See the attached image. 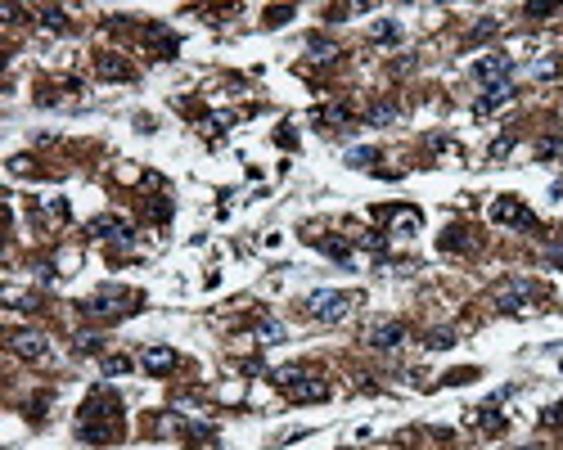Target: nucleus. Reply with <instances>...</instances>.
Masks as SVG:
<instances>
[{
  "label": "nucleus",
  "instance_id": "nucleus-1",
  "mask_svg": "<svg viewBox=\"0 0 563 450\" xmlns=\"http://www.w3.org/2000/svg\"><path fill=\"white\" fill-rule=\"evenodd\" d=\"M77 437H81V442H95V446H104V442H113V437H122V405H117V396L108 392V387H95L91 401L81 405V415H77Z\"/></svg>",
  "mask_w": 563,
  "mask_h": 450
},
{
  "label": "nucleus",
  "instance_id": "nucleus-2",
  "mask_svg": "<svg viewBox=\"0 0 563 450\" xmlns=\"http://www.w3.org/2000/svg\"><path fill=\"white\" fill-rule=\"evenodd\" d=\"M275 387H279V392H289V401H298V405H311V401L329 396V383L320 379V374L302 369V365H284V369H275Z\"/></svg>",
  "mask_w": 563,
  "mask_h": 450
},
{
  "label": "nucleus",
  "instance_id": "nucleus-3",
  "mask_svg": "<svg viewBox=\"0 0 563 450\" xmlns=\"http://www.w3.org/2000/svg\"><path fill=\"white\" fill-rule=\"evenodd\" d=\"M352 307H356V293H338V288H320V293H311L307 297V311L315 315V320H342Z\"/></svg>",
  "mask_w": 563,
  "mask_h": 450
},
{
  "label": "nucleus",
  "instance_id": "nucleus-4",
  "mask_svg": "<svg viewBox=\"0 0 563 450\" xmlns=\"http://www.w3.org/2000/svg\"><path fill=\"white\" fill-rule=\"evenodd\" d=\"M492 221H500V225H513V230H536L541 221H536V216L523 208L518 199H513V194H505V199H496L492 203Z\"/></svg>",
  "mask_w": 563,
  "mask_h": 450
},
{
  "label": "nucleus",
  "instance_id": "nucleus-5",
  "mask_svg": "<svg viewBox=\"0 0 563 450\" xmlns=\"http://www.w3.org/2000/svg\"><path fill=\"white\" fill-rule=\"evenodd\" d=\"M9 343H14V351H18L23 360H50V338L36 333V329H18Z\"/></svg>",
  "mask_w": 563,
  "mask_h": 450
},
{
  "label": "nucleus",
  "instance_id": "nucleus-6",
  "mask_svg": "<svg viewBox=\"0 0 563 450\" xmlns=\"http://www.w3.org/2000/svg\"><path fill=\"white\" fill-rule=\"evenodd\" d=\"M365 343L378 347V351H393L406 343V324L401 320H383V324H370V333H365Z\"/></svg>",
  "mask_w": 563,
  "mask_h": 450
},
{
  "label": "nucleus",
  "instance_id": "nucleus-7",
  "mask_svg": "<svg viewBox=\"0 0 563 450\" xmlns=\"http://www.w3.org/2000/svg\"><path fill=\"white\" fill-rule=\"evenodd\" d=\"M509 72H513V59L509 54H487L473 64V77L487 81V86H496V81H509Z\"/></svg>",
  "mask_w": 563,
  "mask_h": 450
},
{
  "label": "nucleus",
  "instance_id": "nucleus-8",
  "mask_svg": "<svg viewBox=\"0 0 563 450\" xmlns=\"http://www.w3.org/2000/svg\"><path fill=\"white\" fill-rule=\"evenodd\" d=\"M528 297H532V288L523 284V279H513V284H505V288L496 293V307L513 315V311H528Z\"/></svg>",
  "mask_w": 563,
  "mask_h": 450
},
{
  "label": "nucleus",
  "instance_id": "nucleus-9",
  "mask_svg": "<svg viewBox=\"0 0 563 450\" xmlns=\"http://www.w3.org/2000/svg\"><path fill=\"white\" fill-rule=\"evenodd\" d=\"M144 369H149V374H171V369H176V365H180V356H176V351H171V347H163V343H158V347H149V351H144Z\"/></svg>",
  "mask_w": 563,
  "mask_h": 450
},
{
  "label": "nucleus",
  "instance_id": "nucleus-10",
  "mask_svg": "<svg viewBox=\"0 0 563 450\" xmlns=\"http://www.w3.org/2000/svg\"><path fill=\"white\" fill-rule=\"evenodd\" d=\"M437 248L442 252H473L478 248V239H473V230H464V225H451L442 239H437Z\"/></svg>",
  "mask_w": 563,
  "mask_h": 450
},
{
  "label": "nucleus",
  "instance_id": "nucleus-11",
  "mask_svg": "<svg viewBox=\"0 0 563 450\" xmlns=\"http://www.w3.org/2000/svg\"><path fill=\"white\" fill-rule=\"evenodd\" d=\"M509 100H513V86H509V81H496V86H487V95H482L478 104H473V113H478V117H487L492 108L509 104Z\"/></svg>",
  "mask_w": 563,
  "mask_h": 450
},
{
  "label": "nucleus",
  "instance_id": "nucleus-12",
  "mask_svg": "<svg viewBox=\"0 0 563 450\" xmlns=\"http://www.w3.org/2000/svg\"><path fill=\"white\" fill-rule=\"evenodd\" d=\"M95 64H100V77L104 81H131V77H136V68H131L127 59H117V54H100Z\"/></svg>",
  "mask_w": 563,
  "mask_h": 450
},
{
  "label": "nucleus",
  "instance_id": "nucleus-13",
  "mask_svg": "<svg viewBox=\"0 0 563 450\" xmlns=\"http://www.w3.org/2000/svg\"><path fill=\"white\" fill-rule=\"evenodd\" d=\"M469 423L478 432H505V415H496V405H478V410H469Z\"/></svg>",
  "mask_w": 563,
  "mask_h": 450
},
{
  "label": "nucleus",
  "instance_id": "nucleus-14",
  "mask_svg": "<svg viewBox=\"0 0 563 450\" xmlns=\"http://www.w3.org/2000/svg\"><path fill=\"white\" fill-rule=\"evenodd\" d=\"M378 216H388L393 221V235H419V212L414 208H397V212H378Z\"/></svg>",
  "mask_w": 563,
  "mask_h": 450
},
{
  "label": "nucleus",
  "instance_id": "nucleus-15",
  "mask_svg": "<svg viewBox=\"0 0 563 450\" xmlns=\"http://www.w3.org/2000/svg\"><path fill=\"white\" fill-rule=\"evenodd\" d=\"M365 122H370V126H393V122H401V108L397 104H370Z\"/></svg>",
  "mask_w": 563,
  "mask_h": 450
},
{
  "label": "nucleus",
  "instance_id": "nucleus-16",
  "mask_svg": "<svg viewBox=\"0 0 563 450\" xmlns=\"http://www.w3.org/2000/svg\"><path fill=\"white\" fill-rule=\"evenodd\" d=\"M370 36H374L378 45H393V41H401V23L397 18H378L374 28H370Z\"/></svg>",
  "mask_w": 563,
  "mask_h": 450
},
{
  "label": "nucleus",
  "instance_id": "nucleus-17",
  "mask_svg": "<svg viewBox=\"0 0 563 450\" xmlns=\"http://www.w3.org/2000/svg\"><path fill=\"white\" fill-rule=\"evenodd\" d=\"M41 28H50V32H68V9H59V5H50V9H41Z\"/></svg>",
  "mask_w": 563,
  "mask_h": 450
},
{
  "label": "nucleus",
  "instance_id": "nucleus-18",
  "mask_svg": "<svg viewBox=\"0 0 563 450\" xmlns=\"http://www.w3.org/2000/svg\"><path fill=\"white\" fill-rule=\"evenodd\" d=\"M315 117H320V122H334V126H342V122H352V108H347V104H329V108H320Z\"/></svg>",
  "mask_w": 563,
  "mask_h": 450
},
{
  "label": "nucleus",
  "instance_id": "nucleus-19",
  "mask_svg": "<svg viewBox=\"0 0 563 450\" xmlns=\"http://www.w3.org/2000/svg\"><path fill=\"white\" fill-rule=\"evenodd\" d=\"M428 347H433V351H451V347H455V333H451V329H433V333H428Z\"/></svg>",
  "mask_w": 563,
  "mask_h": 450
},
{
  "label": "nucleus",
  "instance_id": "nucleus-20",
  "mask_svg": "<svg viewBox=\"0 0 563 450\" xmlns=\"http://www.w3.org/2000/svg\"><path fill=\"white\" fill-rule=\"evenodd\" d=\"M320 252H329V257H338V261H347V257H352V248H347L342 239H325V243H320Z\"/></svg>",
  "mask_w": 563,
  "mask_h": 450
},
{
  "label": "nucleus",
  "instance_id": "nucleus-21",
  "mask_svg": "<svg viewBox=\"0 0 563 450\" xmlns=\"http://www.w3.org/2000/svg\"><path fill=\"white\" fill-rule=\"evenodd\" d=\"M496 32H500V18H482L478 28H473V36H469V41H487V36H496Z\"/></svg>",
  "mask_w": 563,
  "mask_h": 450
},
{
  "label": "nucleus",
  "instance_id": "nucleus-22",
  "mask_svg": "<svg viewBox=\"0 0 563 450\" xmlns=\"http://www.w3.org/2000/svg\"><path fill=\"white\" fill-rule=\"evenodd\" d=\"M374 158H378L374 149H347V167H370Z\"/></svg>",
  "mask_w": 563,
  "mask_h": 450
},
{
  "label": "nucleus",
  "instance_id": "nucleus-23",
  "mask_svg": "<svg viewBox=\"0 0 563 450\" xmlns=\"http://www.w3.org/2000/svg\"><path fill=\"white\" fill-rule=\"evenodd\" d=\"M361 248H370V252H383V248H388V239L378 235V230H370V235H361Z\"/></svg>",
  "mask_w": 563,
  "mask_h": 450
},
{
  "label": "nucleus",
  "instance_id": "nucleus-24",
  "mask_svg": "<svg viewBox=\"0 0 563 450\" xmlns=\"http://www.w3.org/2000/svg\"><path fill=\"white\" fill-rule=\"evenodd\" d=\"M127 369H131L127 356H104V374H127Z\"/></svg>",
  "mask_w": 563,
  "mask_h": 450
},
{
  "label": "nucleus",
  "instance_id": "nucleus-25",
  "mask_svg": "<svg viewBox=\"0 0 563 450\" xmlns=\"http://www.w3.org/2000/svg\"><path fill=\"white\" fill-rule=\"evenodd\" d=\"M541 423H545V428H563V401L545 410V415H541Z\"/></svg>",
  "mask_w": 563,
  "mask_h": 450
},
{
  "label": "nucleus",
  "instance_id": "nucleus-26",
  "mask_svg": "<svg viewBox=\"0 0 563 450\" xmlns=\"http://www.w3.org/2000/svg\"><path fill=\"white\" fill-rule=\"evenodd\" d=\"M563 153V140H541L536 144V158H559Z\"/></svg>",
  "mask_w": 563,
  "mask_h": 450
},
{
  "label": "nucleus",
  "instance_id": "nucleus-27",
  "mask_svg": "<svg viewBox=\"0 0 563 450\" xmlns=\"http://www.w3.org/2000/svg\"><path fill=\"white\" fill-rule=\"evenodd\" d=\"M509 149H513V136H500V140L492 144V162H500V158H509Z\"/></svg>",
  "mask_w": 563,
  "mask_h": 450
},
{
  "label": "nucleus",
  "instance_id": "nucleus-28",
  "mask_svg": "<svg viewBox=\"0 0 563 450\" xmlns=\"http://www.w3.org/2000/svg\"><path fill=\"white\" fill-rule=\"evenodd\" d=\"M532 72H536V77H555V72H559V59H536Z\"/></svg>",
  "mask_w": 563,
  "mask_h": 450
},
{
  "label": "nucleus",
  "instance_id": "nucleus-29",
  "mask_svg": "<svg viewBox=\"0 0 563 450\" xmlns=\"http://www.w3.org/2000/svg\"><path fill=\"white\" fill-rule=\"evenodd\" d=\"M311 50H315V59H334V54H338L329 41H320V36H311Z\"/></svg>",
  "mask_w": 563,
  "mask_h": 450
},
{
  "label": "nucleus",
  "instance_id": "nucleus-30",
  "mask_svg": "<svg viewBox=\"0 0 563 450\" xmlns=\"http://www.w3.org/2000/svg\"><path fill=\"white\" fill-rule=\"evenodd\" d=\"M257 333H262V338H266V343H279V338H284V329H279V324H275V320H266V324H262V329H257Z\"/></svg>",
  "mask_w": 563,
  "mask_h": 450
},
{
  "label": "nucleus",
  "instance_id": "nucleus-31",
  "mask_svg": "<svg viewBox=\"0 0 563 450\" xmlns=\"http://www.w3.org/2000/svg\"><path fill=\"white\" fill-rule=\"evenodd\" d=\"M528 14L532 18H545V14H555V5H528Z\"/></svg>",
  "mask_w": 563,
  "mask_h": 450
},
{
  "label": "nucleus",
  "instance_id": "nucleus-32",
  "mask_svg": "<svg viewBox=\"0 0 563 450\" xmlns=\"http://www.w3.org/2000/svg\"><path fill=\"white\" fill-rule=\"evenodd\" d=\"M77 351H100V338H91V333H86L81 343H77Z\"/></svg>",
  "mask_w": 563,
  "mask_h": 450
},
{
  "label": "nucleus",
  "instance_id": "nucleus-33",
  "mask_svg": "<svg viewBox=\"0 0 563 450\" xmlns=\"http://www.w3.org/2000/svg\"><path fill=\"white\" fill-rule=\"evenodd\" d=\"M473 379V369H455V374H446V383H469Z\"/></svg>",
  "mask_w": 563,
  "mask_h": 450
},
{
  "label": "nucleus",
  "instance_id": "nucleus-34",
  "mask_svg": "<svg viewBox=\"0 0 563 450\" xmlns=\"http://www.w3.org/2000/svg\"><path fill=\"white\" fill-rule=\"evenodd\" d=\"M555 266H563V252H555Z\"/></svg>",
  "mask_w": 563,
  "mask_h": 450
},
{
  "label": "nucleus",
  "instance_id": "nucleus-35",
  "mask_svg": "<svg viewBox=\"0 0 563 450\" xmlns=\"http://www.w3.org/2000/svg\"><path fill=\"white\" fill-rule=\"evenodd\" d=\"M523 450H536V446H523Z\"/></svg>",
  "mask_w": 563,
  "mask_h": 450
}]
</instances>
